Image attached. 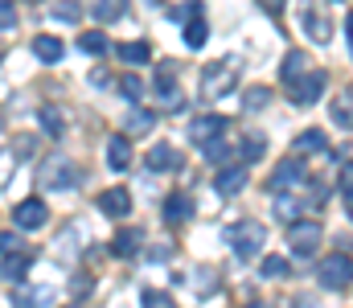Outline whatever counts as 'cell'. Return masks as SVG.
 <instances>
[{
	"mask_svg": "<svg viewBox=\"0 0 353 308\" xmlns=\"http://www.w3.org/2000/svg\"><path fill=\"white\" fill-rule=\"evenodd\" d=\"M234 74H239V58H222V62H210L201 70V99L218 103L234 91Z\"/></svg>",
	"mask_w": 353,
	"mask_h": 308,
	"instance_id": "cell-1",
	"label": "cell"
},
{
	"mask_svg": "<svg viewBox=\"0 0 353 308\" xmlns=\"http://www.w3.org/2000/svg\"><path fill=\"white\" fill-rule=\"evenodd\" d=\"M222 238L234 247V255H239V259H255V255L263 251V243H267V230H263V222L243 218V222L226 226V234H222Z\"/></svg>",
	"mask_w": 353,
	"mask_h": 308,
	"instance_id": "cell-2",
	"label": "cell"
},
{
	"mask_svg": "<svg viewBox=\"0 0 353 308\" xmlns=\"http://www.w3.org/2000/svg\"><path fill=\"white\" fill-rule=\"evenodd\" d=\"M37 181H41V189H74L79 185V165L66 161V156H50V161H41Z\"/></svg>",
	"mask_w": 353,
	"mask_h": 308,
	"instance_id": "cell-3",
	"label": "cell"
},
{
	"mask_svg": "<svg viewBox=\"0 0 353 308\" xmlns=\"http://www.w3.org/2000/svg\"><path fill=\"white\" fill-rule=\"evenodd\" d=\"M316 280L325 284V288H333V292H341V288H350L353 280V255H325L321 263H316Z\"/></svg>",
	"mask_w": 353,
	"mask_h": 308,
	"instance_id": "cell-4",
	"label": "cell"
},
{
	"mask_svg": "<svg viewBox=\"0 0 353 308\" xmlns=\"http://www.w3.org/2000/svg\"><path fill=\"white\" fill-rule=\"evenodd\" d=\"M304 177H308L304 161H300V156H283V161L275 165V173L267 177V189H271V194H292V189L304 185Z\"/></svg>",
	"mask_w": 353,
	"mask_h": 308,
	"instance_id": "cell-5",
	"label": "cell"
},
{
	"mask_svg": "<svg viewBox=\"0 0 353 308\" xmlns=\"http://www.w3.org/2000/svg\"><path fill=\"white\" fill-rule=\"evenodd\" d=\"M288 243H292L296 255H316V247H321V222H316V218L292 222V226H288Z\"/></svg>",
	"mask_w": 353,
	"mask_h": 308,
	"instance_id": "cell-6",
	"label": "cell"
},
{
	"mask_svg": "<svg viewBox=\"0 0 353 308\" xmlns=\"http://www.w3.org/2000/svg\"><path fill=\"white\" fill-rule=\"evenodd\" d=\"M321 95H325V74H321V70H308V74H300L296 83H288V99L300 103V107H312Z\"/></svg>",
	"mask_w": 353,
	"mask_h": 308,
	"instance_id": "cell-7",
	"label": "cell"
},
{
	"mask_svg": "<svg viewBox=\"0 0 353 308\" xmlns=\"http://www.w3.org/2000/svg\"><path fill=\"white\" fill-rule=\"evenodd\" d=\"M222 132H226V115H218V111L189 119V144H210V140H222Z\"/></svg>",
	"mask_w": 353,
	"mask_h": 308,
	"instance_id": "cell-8",
	"label": "cell"
},
{
	"mask_svg": "<svg viewBox=\"0 0 353 308\" xmlns=\"http://www.w3.org/2000/svg\"><path fill=\"white\" fill-rule=\"evenodd\" d=\"M46 222H50V209H46L41 198H25V202L12 209V226L17 230H41Z\"/></svg>",
	"mask_w": 353,
	"mask_h": 308,
	"instance_id": "cell-9",
	"label": "cell"
},
{
	"mask_svg": "<svg viewBox=\"0 0 353 308\" xmlns=\"http://www.w3.org/2000/svg\"><path fill=\"white\" fill-rule=\"evenodd\" d=\"M247 177H251V169H247V165H222V169H218V177H214V189H218L222 198H234V194H243Z\"/></svg>",
	"mask_w": 353,
	"mask_h": 308,
	"instance_id": "cell-10",
	"label": "cell"
},
{
	"mask_svg": "<svg viewBox=\"0 0 353 308\" xmlns=\"http://www.w3.org/2000/svg\"><path fill=\"white\" fill-rule=\"evenodd\" d=\"M94 209L107 214V218H128V214H132V194L119 189V185H115V189H103V194L94 198Z\"/></svg>",
	"mask_w": 353,
	"mask_h": 308,
	"instance_id": "cell-11",
	"label": "cell"
},
{
	"mask_svg": "<svg viewBox=\"0 0 353 308\" xmlns=\"http://www.w3.org/2000/svg\"><path fill=\"white\" fill-rule=\"evenodd\" d=\"M144 165H148V173H169V169H181V152L173 144H152Z\"/></svg>",
	"mask_w": 353,
	"mask_h": 308,
	"instance_id": "cell-12",
	"label": "cell"
},
{
	"mask_svg": "<svg viewBox=\"0 0 353 308\" xmlns=\"http://www.w3.org/2000/svg\"><path fill=\"white\" fill-rule=\"evenodd\" d=\"M140 247H144V230H140V226H123V230L111 238V255H119V259L140 255Z\"/></svg>",
	"mask_w": 353,
	"mask_h": 308,
	"instance_id": "cell-13",
	"label": "cell"
},
{
	"mask_svg": "<svg viewBox=\"0 0 353 308\" xmlns=\"http://www.w3.org/2000/svg\"><path fill=\"white\" fill-rule=\"evenodd\" d=\"M62 54H66V45H62L54 33H37V37H33V58H37V62H50V66H54V62H62Z\"/></svg>",
	"mask_w": 353,
	"mask_h": 308,
	"instance_id": "cell-14",
	"label": "cell"
},
{
	"mask_svg": "<svg viewBox=\"0 0 353 308\" xmlns=\"http://www.w3.org/2000/svg\"><path fill=\"white\" fill-rule=\"evenodd\" d=\"M132 161H136V152H132L128 136H111V140H107V165H111L115 173H123Z\"/></svg>",
	"mask_w": 353,
	"mask_h": 308,
	"instance_id": "cell-15",
	"label": "cell"
},
{
	"mask_svg": "<svg viewBox=\"0 0 353 308\" xmlns=\"http://www.w3.org/2000/svg\"><path fill=\"white\" fill-rule=\"evenodd\" d=\"M193 218V198L189 194H169L165 198V222L169 226H181V222H189Z\"/></svg>",
	"mask_w": 353,
	"mask_h": 308,
	"instance_id": "cell-16",
	"label": "cell"
},
{
	"mask_svg": "<svg viewBox=\"0 0 353 308\" xmlns=\"http://www.w3.org/2000/svg\"><path fill=\"white\" fill-rule=\"evenodd\" d=\"M304 33H308V41L325 45V41H329V33H333V25H329V17H325V12L304 8Z\"/></svg>",
	"mask_w": 353,
	"mask_h": 308,
	"instance_id": "cell-17",
	"label": "cell"
},
{
	"mask_svg": "<svg viewBox=\"0 0 353 308\" xmlns=\"http://www.w3.org/2000/svg\"><path fill=\"white\" fill-rule=\"evenodd\" d=\"M300 74H308V54H304V50H288L283 62H279V79H283V87L296 83Z\"/></svg>",
	"mask_w": 353,
	"mask_h": 308,
	"instance_id": "cell-18",
	"label": "cell"
},
{
	"mask_svg": "<svg viewBox=\"0 0 353 308\" xmlns=\"http://www.w3.org/2000/svg\"><path fill=\"white\" fill-rule=\"evenodd\" d=\"M29 267H33V255L12 251V255H4V263H0V276H8V280H25Z\"/></svg>",
	"mask_w": 353,
	"mask_h": 308,
	"instance_id": "cell-19",
	"label": "cell"
},
{
	"mask_svg": "<svg viewBox=\"0 0 353 308\" xmlns=\"http://www.w3.org/2000/svg\"><path fill=\"white\" fill-rule=\"evenodd\" d=\"M17 308H54V288H21Z\"/></svg>",
	"mask_w": 353,
	"mask_h": 308,
	"instance_id": "cell-20",
	"label": "cell"
},
{
	"mask_svg": "<svg viewBox=\"0 0 353 308\" xmlns=\"http://www.w3.org/2000/svg\"><path fill=\"white\" fill-rule=\"evenodd\" d=\"M333 123L345 127V132H353V87H345V91L333 99Z\"/></svg>",
	"mask_w": 353,
	"mask_h": 308,
	"instance_id": "cell-21",
	"label": "cell"
},
{
	"mask_svg": "<svg viewBox=\"0 0 353 308\" xmlns=\"http://www.w3.org/2000/svg\"><path fill=\"white\" fill-rule=\"evenodd\" d=\"M119 50V58L128 62V66H144V62H152V45L148 41H123V45H115Z\"/></svg>",
	"mask_w": 353,
	"mask_h": 308,
	"instance_id": "cell-22",
	"label": "cell"
},
{
	"mask_svg": "<svg viewBox=\"0 0 353 308\" xmlns=\"http://www.w3.org/2000/svg\"><path fill=\"white\" fill-rule=\"evenodd\" d=\"M152 127H157V111H148V107H136V111H128V119H123V132H132V136L152 132Z\"/></svg>",
	"mask_w": 353,
	"mask_h": 308,
	"instance_id": "cell-23",
	"label": "cell"
},
{
	"mask_svg": "<svg viewBox=\"0 0 353 308\" xmlns=\"http://www.w3.org/2000/svg\"><path fill=\"white\" fill-rule=\"evenodd\" d=\"M90 17L103 21V25L107 21H119V17H128V0H94L90 4Z\"/></svg>",
	"mask_w": 353,
	"mask_h": 308,
	"instance_id": "cell-24",
	"label": "cell"
},
{
	"mask_svg": "<svg viewBox=\"0 0 353 308\" xmlns=\"http://www.w3.org/2000/svg\"><path fill=\"white\" fill-rule=\"evenodd\" d=\"M325 148H329V136H325L321 127H308V132L296 136V156H300V152H325Z\"/></svg>",
	"mask_w": 353,
	"mask_h": 308,
	"instance_id": "cell-25",
	"label": "cell"
},
{
	"mask_svg": "<svg viewBox=\"0 0 353 308\" xmlns=\"http://www.w3.org/2000/svg\"><path fill=\"white\" fill-rule=\"evenodd\" d=\"M205 37H210V25H205L201 17H189V21H185V50H201Z\"/></svg>",
	"mask_w": 353,
	"mask_h": 308,
	"instance_id": "cell-26",
	"label": "cell"
},
{
	"mask_svg": "<svg viewBox=\"0 0 353 308\" xmlns=\"http://www.w3.org/2000/svg\"><path fill=\"white\" fill-rule=\"evenodd\" d=\"M107 45H111V41H107V33H103V29H87V33L79 37V50H83V54H90V58L107 54Z\"/></svg>",
	"mask_w": 353,
	"mask_h": 308,
	"instance_id": "cell-27",
	"label": "cell"
},
{
	"mask_svg": "<svg viewBox=\"0 0 353 308\" xmlns=\"http://www.w3.org/2000/svg\"><path fill=\"white\" fill-rule=\"evenodd\" d=\"M37 119H41V132H46V136H54V140H58V136H62V127H66L58 107H41V111H37Z\"/></svg>",
	"mask_w": 353,
	"mask_h": 308,
	"instance_id": "cell-28",
	"label": "cell"
},
{
	"mask_svg": "<svg viewBox=\"0 0 353 308\" xmlns=\"http://www.w3.org/2000/svg\"><path fill=\"white\" fill-rule=\"evenodd\" d=\"M259 271H263V280H283V276H292V263L283 255H267Z\"/></svg>",
	"mask_w": 353,
	"mask_h": 308,
	"instance_id": "cell-29",
	"label": "cell"
},
{
	"mask_svg": "<svg viewBox=\"0 0 353 308\" xmlns=\"http://www.w3.org/2000/svg\"><path fill=\"white\" fill-rule=\"evenodd\" d=\"M201 156L210 161V165H230V144H222V140H210V144H201Z\"/></svg>",
	"mask_w": 353,
	"mask_h": 308,
	"instance_id": "cell-30",
	"label": "cell"
},
{
	"mask_svg": "<svg viewBox=\"0 0 353 308\" xmlns=\"http://www.w3.org/2000/svg\"><path fill=\"white\" fill-rule=\"evenodd\" d=\"M267 156V140L263 136H247L243 140V165H255V161H263Z\"/></svg>",
	"mask_w": 353,
	"mask_h": 308,
	"instance_id": "cell-31",
	"label": "cell"
},
{
	"mask_svg": "<svg viewBox=\"0 0 353 308\" xmlns=\"http://www.w3.org/2000/svg\"><path fill=\"white\" fill-rule=\"evenodd\" d=\"M157 91H161V99H176V83H173V62H165L161 70H157Z\"/></svg>",
	"mask_w": 353,
	"mask_h": 308,
	"instance_id": "cell-32",
	"label": "cell"
},
{
	"mask_svg": "<svg viewBox=\"0 0 353 308\" xmlns=\"http://www.w3.org/2000/svg\"><path fill=\"white\" fill-rule=\"evenodd\" d=\"M54 17H58L62 25H74V21L83 17V4H79V0H58V4H54Z\"/></svg>",
	"mask_w": 353,
	"mask_h": 308,
	"instance_id": "cell-33",
	"label": "cell"
},
{
	"mask_svg": "<svg viewBox=\"0 0 353 308\" xmlns=\"http://www.w3.org/2000/svg\"><path fill=\"white\" fill-rule=\"evenodd\" d=\"M300 209H304V205L296 202V198H292V194H283V198H275V214H279V218H283V222H288V226H292V222H300V218H296V214H300Z\"/></svg>",
	"mask_w": 353,
	"mask_h": 308,
	"instance_id": "cell-34",
	"label": "cell"
},
{
	"mask_svg": "<svg viewBox=\"0 0 353 308\" xmlns=\"http://www.w3.org/2000/svg\"><path fill=\"white\" fill-rule=\"evenodd\" d=\"M119 95H123V99H132V103H140V99H144V79L123 74V79H119Z\"/></svg>",
	"mask_w": 353,
	"mask_h": 308,
	"instance_id": "cell-35",
	"label": "cell"
},
{
	"mask_svg": "<svg viewBox=\"0 0 353 308\" xmlns=\"http://www.w3.org/2000/svg\"><path fill=\"white\" fill-rule=\"evenodd\" d=\"M325 198H329V185H325V181H308V185H304V209H312V205H321L325 202Z\"/></svg>",
	"mask_w": 353,
	"mask_h": 308,
	"instance_id": "cell-36",
	"label": "cell"
},
{
	"mask_svg": "<svg viewBox=\"0 0 353 308\" xmlns=\"http://www.w3.org/2000/svg\"><path fill=\"white\" fill-rule=\"evenodd\" d=\"M140 305L144 308H176V300L169 296V292H161V288H148V292L140 296Z\"/></svg>",
	"mask_w": 353,
	"mask_h": 308,
	"instance_id": "cell-37",
	"label": "cell"
},
{
	"mask_svg": "<svg viewBox=\"0 0 353 308\" xmlns=\"http://www.w3.org/2000/svg\"><path fill=\"white\" fill-rule=\"evenodd\" d=\"M267 103H271V91H267V87H251V91L243 95V107H247V111H263Z\"/></svg>",
	"mask_w": 353,
	"mask_h": 308,
	"instance_id": "cell-38",
	"label": "cell"
},
{
	"mask_svg": "<svg viewBox=\"0 0 353 308\" xmlns=\"http://www.w3.org/2000/svg\"><path fill=\"white\" fill-rule=\"evenodd\" d=\"M214 284H218V276H214V271H210V267H201V271H197V276H193V288H197V292H201V296H205V292H214Z\"/></svg>",
	"mask_w": 353,
	"mask_h": 308,
	"instance_id": "cell-39",
	"label": "cell"
},
{
	"mask_svg": "<svg viewBox=\"0 0 353 308\" xmlns=\"http://www.w3.org/2000/svg\"><path fill=\"white\" fill-rule=\"evenodd\" d=\"M21 251V230H0V255Z\"/></svg>",
	"mask_w": 353,
	"mask_h": 308,
	"instance_id": "cell-40",
	"label": "cell"
},
{
	"mask_svg": "<svg viewBox=\"0 0 353 308\" xmlns=\"http://www.w3.org/2000/svg\"><path fill=\"white\" fill-rule=\"evenodd\" d=\"M12 165H21V161L12 156V148H0V185H8V177H12Z\"/></svg>",
	"mask_w": 353,
	"mask_h": 308,
	"instance_id": "cell-41",
	"label": "cell"
},
{
	"mask_svg": "<svg viewBox=\"0 0 353 308\" xmlns=\"http://www.w3.org/2000/svg\"><path fill=\"white\" fill-rule=\"evenodd\" d=\"M17 25V8H12V0H0V29H12Z\"/></svg>",
	"mask_w": 353,
	"mask_h": 308,
	"instance_id": "cell-42",
	"label": "cell"
},
{
	"mask_svg": "<svg viewBox=\"0 0 353 308\" xmlns=\"http://www.w3.org/2000/svg\"><path fill=\"white\" fill-rule=\"evenodd\" d=\"M341 185L353 189V161H345V169H341Z\"/></svg>",
	"mask_w": 353,
	"mask_h": 308,
	"instance_id": "cell-43",
	"label": "cell"
},
{
	"mask_svg": "<svg viewBox=\"0 0 353 308\" xmlns=\"http://www.w3.org/2000/svg\"><path fill=\"white\" fill-rule=\"evenodd\" d=\"M259 4H263L267 12H283V4H288V0H259Z\"/></svg>",
	"mask_w": 353,
	"mask_h": 308,
	"instance_id": "cell-44",
	"label": "cell"
},
{
	"mask_svg": "<svg viewBox=\"0 0 353 308\" xmlns=\"http://www.w3.org/2000/svg\"><path fill=\"white\" fill-rule=\"evenodd\" d=\"M70 292H74V296H83V292H90V280H74V284H70Z\"/></svg>",
	"mask_w": 353,
	"mask_h": 308,
	"instance_id": "cell-45",
	"label": "cell"
},
{
	"mask_svg": "<svg viewBox=\"0 0 353 308\" xmlns=\"http://www.w3.org/2000/svg\"><path fill=\"white\" fill-rule=\"evenodd\" d=\"M345 41H350V54H353V12L345 17Z\"/></svg>",
	"mask_w": 353,
	"mask_h": 308,
	"instance_id": "cell-46",
	"label": "cell"
},
{
	"mask_svg": "<svg viewBox=\"0 0 353 308\" xmlns=\"http://www.w3.org/2000/svg\"><path fill=\"white\" fill-rule=\"evenodd\" d=\"M345 218L353 222V189H345Z\"/></svg>",
	"mask_w": 353,
	"mask_h": 308,
	"instance_id": "cell-47",
	"label": "cell"
},
{
	"mask_svg": "<svg viewBox=\"0 0 353 308\" xmlns=\"http://www.w3.org/2000/svg\"><path fill=\"white\" fill-rule=\"evenodd\" d=\"M247 308H271V305H247Z\"/></svg>",
	"mask_w": 353,
	"mask_h": 308,
	"instance_id": "cell-48",
	"label": "cell"
},
{
	"mask_svg": "<svg viewBox=\"0 0 353 308\" xmlns=\"http://www.w3.org/2000/svg\"><path fill=\"white\" fill-rule=\"evenodd\" d=\"M25 4H41V0H25Z\"/></svg>",
	"mask_w": 353,
	"mask_h": 308,
	"instance_id": "cell-49",
	"label": "cell"
},
{
	"mask_svg": "<svg viewBox=\"0 0 353 308\" xmlns=\"http://www.w3.org/2000/svg\"><path fill=\"white\" fill-rule=\"evenodd\" d=\"M144 4H157V0H144Z\"/></svg>",
	"mask_w": 353,
	"mask_h": 308,
	"instance_id": "cell-50",
	"label": "cell"
},
{
	"mask_svg": "<svg viewBox=\"0 0 353 308\" xmlns=\"http://www.w3.org/2000/svg\"><path fill=\"white\" fill-rule=\"evenodd\" d=\"M66 308H79V305H66Z\"/></svg>",
	"mask_w": 353,
	"mask_h": 308,
	"instance_id": "cell-51",
	"label": "cell"
}]
</instances>
